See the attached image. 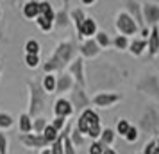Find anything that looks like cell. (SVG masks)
<instances>
[{
  "mask_svg": "<svg viewBox=\"0 0 159 154\" xmlns=\"http://www.w3.org/2000/svg\"><path fill=\"white\" fill-rule=\"evenodd\" d=\"M77 47L72 40H65L54 49L52 56L43 63V72L45 73H54L57 70H63L65 66H68L72 63V59L75 58Z\"/></svg>",
  "mask_w": 159,
  "mask_h": 154,
  "instance_id": "obj_1",
  "label": "cell"
},
{
  "mask_svg": "<svg viewBox=\"0 0 159 154\" xmlns=\"http://www.w3.org/2000/svg\"><path fill=\"white\" fill-rule=\"evenodd\" d=\"M75 127L79 129V133H82L88 138H91V140L100 138V133H102L100 117H98V113L95 110H91V108H86V110L80 111Z\"/></svg>",
  "mask_w": 159,
  "mask_h": 154,
  "instance_id": "obj_2",
  "label": "cell"
},
{
  "mask_svg": "<svg viewBox=\"0 0 159 154\" xmlns=\"http://www.w3.org/2000/svg\"><path fill=\"white\" fill-rule=\"evenodd\" d=\"M27 90H29V113L30 117H39L45 113V106H47V91L41 88V82L38 81H29L27 82Z\"/></svg>",
  "mask_w": 159,
  "mask_h": 154,
  "instance_id": "obj_3",
  "label": "cell"
},
{
  "mask_svg": "<svg viewBox=\"0 0 159 154\" xmlns=\"http://www.w3.org/2000/svg\"><path fill=\"white\" fill-rule=\"evenodd\" d=\"M116 29L120 30V34H123V36H134V34H138V30H139V27H138V23L134 22V18L127 13V11H122V13H118L116 15Z\"/></svg>",
  "mask_w": 159,
  "mask_h": 154,
  "instance_id": "obj_4",
  "label": "cell"
},
{
  "mask_svg": "<svg viewBox=\"0 0 159 154\" xmlns=\"http://www.w3.org/2000/svg\"><path fill=\"white\" fill-rule=\"evenodd\" d=\"M73 106V111H82L91 106V99L86 95L84 88H80L79 84H73V88L70 90V99H68Z\"/></svg>",
  "mask_w": 159,
  "mask_h": 154,
  "instance_id": "obj_5",
  "label": "cell"
},
{
  "mask_svg": "<svg viewBox=\"0 0 159 154\" xmlns=\"http://www.w3.org/2000/svg\"><path fill=\"white\" fill-rule=\"evenodd\" d=\"M68 73L73 77V82L79 84L80 88H86V72H84V59L73 58L68 65Z\"/></svg>",
  "mask_w": 159,
  "mask_h": 154,
  "instance_id": "obj_6",
  "label": "cell"
},
{
  "mask_svg": "<svg viewBox=\"0 0 159 154\" xmlns=\"http://www.w3.org/2000/svg\"><path fill=\"white\" fill-rule=\"evenodd\" d=\"M20 143H22L25 149L29 151H36V149H43V147H50V143L41 136V134H36V133H25V134H20L18 136Z\"/></svg>",
  "mask_w": 159,
  "mask_h": 154,
  "instance_id": "obj_7",
  "label": "cell"
},
{
  "mask_svg": "<svg viewBox=\"0 0 159 154\" xmlns=\"http://www.w3.org/2000/svg\"><path fill=\"white\" fill-rule=\"evenodd\" d=\"M141 129L145 133H150V134H157L159 133V115L156 110L147 108L141 117Z\"/></svg>",
  "mask_w": 159,
  "mask_h": 154,
  "instance_id": "obj_8",
  "label": "cell"
},
{
  "mask_svg": "<svg viewBox=\"0 0 159 154\" xmlns=\"http://www.w3.org/2000/svg\"><path fill=\"white\" fill-rule=\"evenodd\" d=\"M120 100H122L120 93H107V91H104V93H97L91 99V104L97 106V108H111V106H115Z\"/></svg>",
  "mask_w": 159,
  "mask_h": 154,
  "instance_id": "obj_9",
  "label": "cell"
},
{
  "mask_svg": "<svg viewBox=\"0 0 159 154\" xmlns=\"http://www.w3.org/2000/svg\"><path fill=\"white\" fill-rule=\"evenodd\" d=\"M138 90L159 99V79L156 75H147L145 79H141V81L138 82Z\"/></svg>",
  "mask_w": 159,
  "mask_h": 154,
  "instance_id": "obj_10",
  "label": "cell"
},
{
  "mask_svg": "<svg viewBox=\"0 0 159 154\" xmlns=\"http://www.w3.org/2000/svg\"><path fill=\"white\" fill-rule=\"evenodd\" d=\"M52 111H54V117L68 118V117H72V115H73V106H72V102H70L68 99H65V97H59L57 100L54 102Z\"/></svg>",
  "mask_w": 159,
  "mask_h": 154,
  "instance_id": "obj_11",
  "label": "cell"
},
{
  "mask_svg": "<svg viewBox=\"0 0 159 154\" xmlns=\"http://www.w3.org/2000/svg\"><path fill=\"white\" fill-rule=\"evenodd\" d=\"M100 47H98V43L95 41L93 38H88L86 41H82L79 47V52H80V58H97L98 54H100Z\"/></svg>",
  "mask_w": 159,
  "mask_h": 154,
  "instance_id": "obj_12",
  "label": "cell"
},
{
  "mask_svg": "<svg viewBox=\"0 0 159 154\" xmlns=\"http://www.w3.org/2000/svg\"><path fill=\"white\" fill-rule=\"evenodd\" d=\"M125 7H127V13H129L134 22L138 23L139 29L145 27V22H143V13H141V6H139V0H125Z\"/></svg>",
  "mask_w": 159,
  "mask_h": 154,
  "instance_id": "obj_13",
  "label": "cell"
},
{
  "mask_svg": "<svg viewBox=\"0 0 159 154\" xmlns=\"http://www.w3.org/2000/svg\"><path fill=\"white\" fill-rule=\"evenodd\" d=\"M141 13H143L145 23H148V25H157L159 23V6L145 4V6H141Z\"/></svg>",
  "mask_w": 159,
  "mask_h": 154,
  "instance_id": "obj_14",
  "label": "cell"
},
{
  "mask_svg": "<svg viewBox=\"0 0 159 154\" xmlns=\"http://www.w3.org/2000/svg\"><path fill=\"white\" fill-rule=\"evenodd\" d=\"M97 30H98V27H97V22H95L93 18H89V16H86V20L82 22V25H80V29L77 30V38L79 40H84V38H93L95 34H97Z\"/></svg>",
  "mask_w": 159,
  "mask_h": 154,
  "instance_id": "obj_15",
  "label": "cell"
},
{
  "mask_svg": "<svg viewBox=\"0 0 159 154\" xmlns=\"http://www.w3.org/2000/svg\"><path fill=\"white\" fill-rule=\"evenodd\" d=\"M73 84L75 82H73V77L70 73H61L56 79V90H54V93H57V95L66 93V91H70L73 88Z\"/></svg>",
  "mask_w": 159,
  "mask_h": 154,
  "instance_id": "obj_16",
  "label": "cell"
},
{
  "mask_svg": "<svg viewBox=\"0 0 159 154\" xmlns=\"http://www.w3.org/2000/svg\"><path fill=\"white\" fill-rule=\"evenodd\" d=\"M22 15L25 20H36L39 15V2L38 0H27L22 6Z\"/></svg>",
  "mask_w": 159,
  "mask_h": 154,
  "instance_id": "obj_17",
  "label": "cell"
},
{
  "mask_svg": "<svg viewBox=\"0 0 159 154\" xmlns=\"http://www.w3.org/2000/svg\"><path fill=\"white\" fill-rule=\"evenodd\" d=\"M68 0H65V6L61 11L56 13V18H54V27H57V29H66L68 25H70V11H68V4H66Z\"/></svg>",
  "mask_w": 159,
  "mask_h": 154,
  "instance_id": "obj_18",
  "label": "cell"
},
{
  "mask_svg": "<svg viewBox=\"0 0 159 154\" xmlns=\"http://www.w3.org/2000/svg\"><path fill=\"white\" fill-rule=\"evenodd\" d=\"M147 47H148V52L154 58L159 52V27L157 25H152L150 34H148V41H147Z\"/></svg>",
  "mask_w": 159,
  "mask_h": 154,
  "instance_id": "obj_19",
  "label": "cell"
},
{
  "mask_svg": "<svg viewBox=\"0 0 159 154\" xmlns=\"http://www.w3.org/2000/svg\"><path fill=\"white\" fill-rule=\"evenodd\" d=\"M18 129H20L22 134L32 133V117H30L29 113H22V115L18 117Z\"/></svg>",
  "mask_w": 159,
  "mask_h": 154,
  "instance_id": "obj_20",
  "label": "cell"
},
{
  "mask_svg": "<svg viewBox=\"0 0 159 154\" xmlns=\"http://www.w3.org/2000/svg\"><path fill=\"white\" fill-rule=\"evenodd\" d=\"M39 15L43 16V18H47V20L54 22L56 11H54V7H52V4L48 0H39Z\"/></svg>",
  "mask_w": 159,
  "mask_h": 154,
  "instance_id": "obj_21",
  "label": "cell"
},
{
  "mask_svg": "<svg viewBox=\"0 0 159 154\" xmlns=\"http://www.w3.org/2000/svg\"><path fill=\"white\" fill-rule=\"evenodd\" d=\"M115 140H116V133L113 131L111 127H106V129H102L98 142H100L104 147H111L113 143H115Z\"/></svg>",
  "mask_w": 159,
  "mask_h": 154,
  "instance_id": "obj_22",
  "label": "cell"
},
{
  "mask_svg": "<svg viewBox=\"0 0 159 154\" xmlns=\"http://www.w3.org/2000/svg\"><path fill=\"white\" fill-rule=\"evenodd\" d=\"M56 79H57V75H54V73H45L43 81H41V88H43L47 93H54V90H56Z\"/></svg>",
  "mask_w": 159,
  "mask_h": 154,
  "instance_id": "obj_23",
  "label": "cell"
},
{
  "mask_svg": "<svg viewBox=\"0 0 159 154\" xmlns=\"http://www.w3.org/2000/svg\"><path fill=\"white\" fill-rule=\"evenodd\" d=\"M147 49V40H132L129 43V50L132 56H141Z\"/></svg>",
  "mask_w": 159,
  "mask_h": 154,
  "instance_id": "obj_24",
  "label": "cell"
},
{
  "mask_svg": "<svg viewBox=\"0 0 159 154\" xmlns=\"http://www.w3.org/2000/svg\"><path fill=\"white\" fill-rule=\"evenodd\" d=\"M70 20H72L73 23H75V29L79 30L80 29V25H82V22L86 20V13L82 11V9H72L70 11Z\"/></svg>",
  "mask_w": 159,
  "mask_h": 154,
  "instance_id": "obj_25",
  "label": "cell"
},
{
  "mask_svg": "<svg viewBox=\"0 0 159 154\" xmlns=\"http://www.w3.org/2000/svg\"><path fill=\"white\" fill-rule=\"evenodd\" d=\"M93 40L98 43V47H100V49H107L109 45L113 43V40L109 38V34H107V32H104V30H97V34H95Z\"/></svg>",
  "mask_w": 159,
  "mask_h": 154,
  "instance_id": "obj_26",
  "label": "cell"
},
{
  "mask_svg": "<svg viewBox=\"0 0 159 154\" xmlns=\"http://www.w3.org/2000/svg\"><path fill=\"white\" fill-rule=\"evenodd\" d=\"M48 124V120L43 117V115H39V117H34L32 118V133H36V134H41L43 129L47 127Z\"/></svg>",
  "mask_w": 159,
  "mask_h": 154,
  "instance_id": "obj_27",
  "label": "cell"
},
{
  "mask_svg": "<svg viewBox=\"0 0 159 154\" xmlns=\"http://www.w3.org/2000/svg\"><path fill=\"white\" fill-rule=\"evenodd\" d=\"M23 61H25V66L30 68V70H36L38 66L41 65V61H39V54H25Z\"/></svg>",
  "mask_w": 159,
  "mask_h": 154,
  "instance_id": "obj_28",
  "label": "cell"
},
{
  "mask_svg": "<svg viewBox=\"0 0 159 154\" xmlns=\"http://www.w3.org/2000/svg\"><path fill=\"white\" fill-rule=\"evenodd\" d=\"M70 140H72V143L75 145V149H77V147H82L84 143H86L84 134H82V133H79V129H77V127L70 131Z\"/></svg>",
  "mask_w": 159,
  "mask_h": 154,
  "instance_id": "obj_29",
  "label": "cell"
},
{
  "mask_svg": "<svg viewBox=\"0 0 159 154\" xmlns=\"http://www.w3.org/2000/svg\"><path fill=\"white\" fill-rule=\"evenodd\" d=\"M13 125H15V118L11 117L9 113L0 111V131H4V129H11Z\"/></svg>",
  "mask_w": 159,
  "mask_h": 154,
  "instance_id": "obj_30",
  "label": "cell"
},
{
  "mask_svg": "<svg viewBox=\"0 0 159 154\" xmlns=\"http://www.w3.org/2000/svg\"><path fill=\"white\" fill-rule=\"evenodd\" d=\"M23 50H25V54H39L41 45H39L38 40H27L25 45H23Z\"/></svg>",
  "mask_w": 159,
  "mask_h": 154,
  "instance_id": "obj_31",
  "label": "cell"
},
{
  "mask_svg": "<svg viewBox=\"0 0 159 154\" xmlns=\"http://www.w3.org/2000/svg\"><path fill=\"white\" fill-rule=\"evenodd\" d=\"M41 136H43L48 143H52V142H56L57 140V136H59V131H56L54 127H52L50 124H47V127L43 129V133H41Z\"/></svg>",
  "mask_w": 159,
  "mask_h": 154,
  "instance_id": "obj_32",
  "label": "cell"
},
{
  "mask_svg": "<svg viewBox=\"0 0 159 154\" xmlns=\"http://www.w3.org/2000/svg\"><path fill=\"white\" fill-rule=\"evenodd\" d=\"M34 22H36V25H38L41 30H43V32H50V30L54 29V22L47 20V18H43L41 15H38V18L34 20Z\"/></svg>",
  "mask_w": 159,
  "mask_h": 154,
  "instance_id": "obj_33",
  "label": "cell"
},
{
  "mask_svg": "<svg viewBox=\"0 0 159 154\" xmlns=\"http://www.w3.org/2000/svg\"><path fill=\"white\" fill-rule=\"evenodd\" d=\"M113 45H115L118 50H125V49H129V38L123 36V34H118V36L113 40Z\"/></svg>",
  "mask_w": 159,
  "mask_h": 154,
  "instance_id": "obj_34",
  "label": "cell"
},
{
  "mask_svg": "<svg viewBox=\"0 0 159 154\" xmlns=\"http://www.w3.org/2000/svg\"><path fill=\"white\" fill-rule=\"evenodd\" d=\"M48 124H50L52 127L56 129V131H59V133H61L63 129H65V125L68 124V122H66V118H63V117H54V120H50Z\"/></svg>",
  "mask_w": 159,
  "mask_h": 154,
  "instance_id": "obj_35",
  "label": "cell"
},
{
  "mask_svg": "<svg viewBox=\"0 0 159 154\" xmlns=\"http://www.w3.org/2000/svg\"><path fill=\"white\" fill-rule=\"evenodd\" d=\"M130 127L129 120H125V118H120L118 120V124H116V133L118 134H122V136H125V133H127V129Z\"/></svg>",
  "mask_w": 159,
  "mask_h": 154,
  "instance_id": "obj_36",
  "label": "cell"
},
{
  "mask_svg": "<svg viewBox=\"0 0 159 154\" xmlns=\"http://www.w3.org/2000/svg\"><path fill=\"white\" fill-rule=\"evenodd\" d=\"M104 149H106V147L102 145L98 140H93V142H91V145H89V149H88V152H89V154H102V152H104Z\"/></svg>",
  "mask_w": 159,
  "mask_h": 154,
  "instance_id": "obj_37",
  "label": "cell"
},
{
  "mask_svg": "<svg viewBox=\"0 0 159 154\" xmlns=\"http://www.w3.org/2000/svg\"><path fill=\"white\" fill-rule=\"evenodd\" d=\"M0 154H9V142L4 131H0Z\"/></svg>",
  "mask_w": 159,
  "mask_h": 154,
  "instance_id": "obj_38",
  "label": "cell"
},
{
  "mask_svg": "<svg viewBox=\"0 0 159 154\" xmlns=\"http://www.w3.org/2000/svg\"><path fill=\"white\" fill-rule=\"evenodd\" d=\"M125 140H127L129 143H132V142H136L138 140V129L134 127V125H130L129 129H127V133H125Z\"/></svg>",
  "mask_w": 159,
  "mask_h": 154,
  "instance_id": "obj_39",
  "label": "cell"
},
{
  "mask_svg": "<svg viewBox=\"0 0 159 154\" xmlns=\"http://www.w3.org/2000/svg\"><path fill=\"white\" fill-rule=\"evenodd\" d=\"M157 147V143H156V140H150L147 145H145V149H143V154H152L154 152V149Z\"/></svg>",
  "mask_w": 159,
  "mask_h": 154,
  "instance_id": "obj_40",
  "label": "cell"
},
{
  "mask_svg": "<svg viewBox=\"0 0 159 154\" xmlns=\"http://www.w3.org/2000/svg\"><path fill=\"white\" fill-rule=\"evenodd\" d=\"M102 154H118V152H116L115 149H109V147H106V149H104V152H102Z\"/></svg>",
  "mask_w": 159,
  "mask_h": 154,
  "instance_id": "obj_41",
  "label": "cell"
},
{
  "mask_svg": "<svg viewBox=\"0 0 159 154\" xmlns=\"http://www.w3.org/2000/svg\"><path fill=\"white\" fill-rule=\"evenodd\" d=\"M80 2H82L84 6H93V4L97 2V0H80Z\"/></svg>",
  "mask_w": 159,
  "mask_h": 154,
  "instance_id": "obj_42",
  "label": "cell"
},
{
  "mask_svg": "<svg viewBox=\"0 0 159 154\" xmlns=\"http://www.w3.org/2000/svg\"><path fill=\"white\" fill-rule=\"evenodd\" d=\"M39 154H52L50 152V147H43V149L39 151Z\"/></svg>",
  "mask_w": 159,
  "mask_h": 154,
  "instance_id": "obj_43",
  "label": "cell"
},
{
  "mask_svg": "<svg viewBox=\"0 0 159 154\" xmlns=\"http://www.w3.org/2000/svg\"><path fill=\"white\" fill-rule=\"evenodd\" d=\"M152 154H159V149H157V147L154 149V152H152Z\"/></svg>",
  "mask_w": 159,
  "mask_h": 154,
  "instance_id": "obj_44",
  "label": "cell"
},
{
  "mask_svg": "<svg viewBox=\"0 0 159 154\" xmlns=\"http://www.w3.org/2000/svg\"><path fill=\"white\" fill-rule=\"evenodd\" d=\"M156 143H157V149H159V138H157V140H156Z\"/></svg>",
  "mask_w": 159,
  "mask_h": 154,
  "instance_id": "obj_45",
  "label": "cell"
},
{
  "mask_svg": "<svg viewBox=\"0 0 159 154\" xmlns=\"http://www.w3.org/2000/svg\"><path fill=\"white\" fill-rule=\"evenodd\" d=\"M0 18H2V7H0Z\"/></svg>",
  "mask_w": 159,
  "mask_h": 154,
  "instance_id": "obj_46",
  "label": "cell"
},
{
  "mask_svg": "<svg viewBox=\"0 0 159 154\" xmlns=\"http://www.w3.org/2000/svg\"><path fill=\"white\" fill-rule=\"evenodd\" d=\"M0 75H2V68H0Z\"/></svg>",
  "mask_w": 159,
  "mask_h": 154,
  "instance_id": "obj_47",
  "label": "cell"
},
{
  "mask_svg": "<svg viewBox=\"0 0 159 154\" xmlns=\"http://www.w3.org/2000/svg\"><path fill=\"white\" fill-rule=\"evenodd\" d=\"M156 2H159V0H156Z\"/></svg>",
  "mask_w": 159,
  "mask_h": 154,
  "instance_id": "obj_48",
  "label": "cell"
},
{
  "mask_svg": "<svg viewBox=\"0 0 159 154\" xmlns=\"http://www.w3.org/2000/svg\"><path fill=\"white\" fill-rule=\"evenodd\" d=\"M16 2H18V0H16Z\"/></svg>",
  "mask_w": 159,
  "mask_h": 154,
  "instance_id": "obj_49",
  "label": "cell"
}]
</instances>
